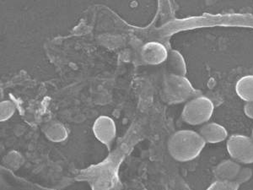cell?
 I'll use <instances>...</instances> for the list:
<instances>
[{"label": "cell", "mask_w": 253, "mask_h": 190, "mask_svg": "<svg viewBox=\"0 0 253 190\" xmlns=\"http://www.w3.org/2000/svg\"><path fill=\"white\" fill-rule=\"evenodd\" d=\"M205 144L199 133L193 130H179L170 136L167 147L173 159L187 162L199 156Z\"/></svg>", "instance_id": "6da1fadb"}, {"label": "cell", "mask_w": 253, "mask_h": 190, "mask_svg": "<svg viewBox=\"0 0 253 190\" xmlns=\"http://www.w3.org/2000/svg\"><path fill=\"white\" fill-rule=\"evenodd\" d=\"M252 138H253V132H252Z\"/></svg>", "instance_id": "e0dca14e"}, {"label": "cell", "mask_w": 253, "mask_h": 190, "mask_svg": "<svg viewBox=\"0 0 253 190\" xmlns=\"http://www.w3.org/2000/svg\"><path fill=\"white\" fill-rule=\"evenodd\" d=\"M93 132L99 142L110 148L117 135L115 122L108 116H101L94 123Z\"/></svg>", "instance_id": "5b68a950"}, {"label": "cell", "mask_w": 253, "mask_h": 190, "mask_svg": "<svg viewBox=\"0 0 253 190\" xmlns=\"http://www.w3.org/2000/svg\"><path fill=\"white\" fill-rule=\"evenodd\" d=\"M200 136L205 143L217 144L225 141L228 137V132L224 126L217 123L205 124L200 129Z\"/></svg>", "instance_id": "52a82bcc"}, {"label": "cell", "mask_w": 253, "mask_h": 190, "mask_svg": "<svg viewBox=\"0 0 253 190\" xmlns=\"http://www.w3.org/2000/svg\"><path fill=\"white\" fill-rule=\"evenodd\" d=\"M16 107L11 101H3L0 103V121H6L11 118L15 112Z\"/></svg>", "instance_id": "7c38bea8"}, {"label": "cell", "mask_w": 253, "mask_h": 190, "mask_svg": "<svg viewBox=\"0 0 253 190\" xmlns=\"http://www.w3.org/2000/svg\"><path fill=\"white\" fill-rule=\"evenodd\" d=\"M240 185L236 181L216 180L206 190H239Z\"/></svg>", "instance_id": "4fadbf2b"}, {"label": "cell", "mask_w": 253, "mask_h": 190, "mask_svg": "<svg viewBox=\"0 0 253 190\" xmlns=\"http://www.w3.org/2000/svg\"><path fill=\"white\" fill-rule=\"evenodd\" d=\"M242 167L236 161L225 160L219 163L213 170V175L217 180L235 181Z\"/></svg>", "instance_id": "ba28073f"}, {"label": "cell", "mask_w": 253, "mask_h": 190, "mask_svg": "<svg viewBox=\"0 0 253 190\" xmlns=\"http://www.w3.org/2000/svg\"><path fill=\"white\" fill-rule=\"evenodd\" d=\"M244 112L247 117L253 119V101L245 104Z\"/></svg>", "instance_id": "2e32d148"}, {"label": "cell", "mask_w": 253, "mask_h": 190, "mask_svg": "<svg viewBox=\"0 0 253 190\" xmlns=\"http://www.w3.org/2000/svg\"><path fill=\"white\" fill-rule=\"evenodd\" d=\"M226 147L229 155L236 162L243 164H253V138L242 135H234L228 139Z\"/></svg>", "instance_id": "277c9868"}, {"label": "cell", "mask_w": 253, "mask_h": 190, "mask_svg": "<svg viewBox=\"0 0 253 190\" xmlns=\"http://www.w3.org/2000/svg\"><path fill=\"white\" fill-rule=\"evenodd\" d=\"M236 94L246 102L253 101V75H245L236 85Z\"/></svg>", "instance_id": "8fae6325"}, {"label": "cell", "mask_w": 253, "mask_h": 190, "mask_svg": "<svg viewBox=\"0 0 253 190\" xmlns=\"http://www.w3.org/2000/svg\"><path fill=\"white\" fill-rule=\"evenodd\" d=\"M42 132L50 142L61 143L66 141L69 133L66 127L58 121H50L42 127Z\"/></svg>", "instance_id": "9c48e42d"}, {"label": "cell", "mask_w": 253, "mask_h": 190, "mask_svg": "<svg viewBox=\"0 0 253 190\" xmlns=\"http://www.w3.org/2000/svg\"><path fill=\"white\" fill-rule=\"evenodd\" d=\"M214 105L210 98L198 95L187 101L184 106L181 117L190 125L206 124L212 118Z\"/></svg>", "instance_id": "3957f363"}, {"label": "cell", "mask_w": 253, "mask_h": 190, "mask_svg": "<svg viewBox=\"0 0 253 190\" xmlns=\"http://www.w3.org/2000/svg\"><path fill=\"white\" fill-rule=\"evenodd\" d=\"M167 68L170 75L185 76L187 74V64L183 56L176 50H171L168 53Z\"/></svg>", "instance_id": "30bf717a"}, {"label": "cell", "mask_w": 253, "mask_h": 190, "mask_svg": "<svg viewBox=\"0 0 253 190\" xmlns=\"http://www.w3.org/2000/svg\"><path fill=\"white\" fill-rule=\"evenodd\" d=\"M252 175H253V172H252L250 168H243L239 173V175L237 176V178H236L235 181L241 185L245 182L248 181L251 179Z\"/></svg>", "instance_id": "9a60e30c"}, {"label": "cell", "mask_w": 253, "mask_h": 190, "mask_svg": "<svg viewBox=\"0 0 253 190\" xmlns=\"http://www.w3.org/2000/svg\"><path fill=\"white\" fill-rule=\"evenodd\" d=\"M168 53L166 47L158 42H150L142 47L140 56L144 63L158 65L167 60Z\"/></svg>", "instance_id": "8992f818"}, {"label": "cell", "mask_w": 253, "mask_h": 190, "mask_svg": "<svg viewBox=\"0 0 253 190\" xmlns=\"http://www.w3.org/2000/svg\"><path fill=\"white\" fill-rule=\"evenodd\" d=\"M199 92L185 76L168 75L165 76L161 88V95L169 104L182 103L198 96Z\"/></svg>", "instance_id": "7a4b0ae2"}, {"label": "cell", "mask_w": 253, "mask_h": 190, "mask_svg": "<svg viewBox=\"0 0 253 190\" xmlns=\"http://www.w3.org/2000/svg\"><path fill=\"white\" fill-rule=\"evenodd\" d=\"M22 162H23V158L16 151H12V152L9 153L3 161V163L7 167L9 168H13V169L19 168L20 165L22 164Z\"/></svg>", "instance_id": "5bb4252c"}]
</instances>
